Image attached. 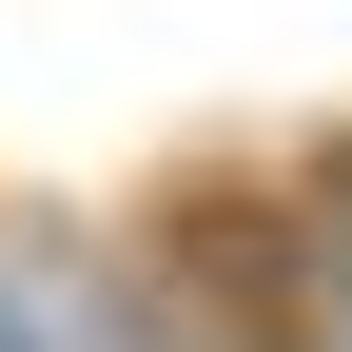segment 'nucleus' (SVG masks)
Returning a JSON list of instances; mask_svg holds the SVG:
<instances>
[{
    "label": "nucleus",
    "instance_id": "f257e3e1",
    "mask_svg": "<svg viewBox=\"0 0 352 352\" xmlns=\"http://www.w3.org/2000/svg\"><path fill=\"white\" fill-rule=\"evenodd\" d=\"M157 254H176V352H333V274L274 176H176Z\"/></svg>",
    "mask_w": 352,
    "mask_h": 352
},
{
    "label": "nucleus",
    "instance_id": "f03ea898",
    "mask_svg": "<svg viewBox=\"0 0 352 352\" xmlns=\"http://www.w3.org/2000/svg\"><path fill=\"white\" fill-rule=\"evenodd\" d=\"M314 274H333V314H352V176H314Z\"/></svg>",
    "mask_w": 352,
    "mask_h": 352
}]
</instances>
